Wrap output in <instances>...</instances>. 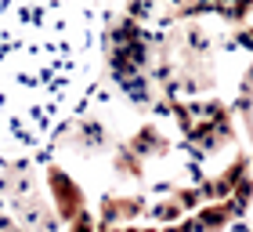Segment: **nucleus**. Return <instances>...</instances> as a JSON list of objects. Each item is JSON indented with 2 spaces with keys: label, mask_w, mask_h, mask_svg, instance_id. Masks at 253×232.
Wrapping results in <instances>:
<instances>
[{
  "label": "nucleus",
  "mask_w": 253,
  "mask_h": 232,
  "mask_svg": "<svg viewBox=\"0 0 253 232\" xmlns=\"http://www.w3.org/2000/svg\"><path fill=\"white\" fill-rule=\"evenodd\" d=\"M0 232H58V211L26 164H7L0 174Z\"/></svg>",
  "instance_id": "1"
}]
</instances>
